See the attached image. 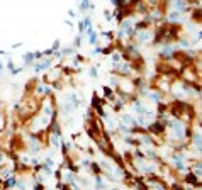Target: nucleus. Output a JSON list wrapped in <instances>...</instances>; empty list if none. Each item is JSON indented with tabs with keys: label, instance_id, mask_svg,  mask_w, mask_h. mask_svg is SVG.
<instances>
[{
	"label": "nucleus",
	"instance_id": "1",
	"mask_svg": "<svg viewBox=\"0 0 202 190\" xmlns=\"http://www.w3.org/2000/svg\"><path fill=\"white\" fill-rule=\"evenodd\" d=\"M136 39H138V42H148L151 39V34L146 32V29H141L138 34H136Z\"/></svg>",
	"mask_w": 202,
	"mask_h": 190
},
{
	"label": "nucleus",
	"instance_id": "2",
	"mask_svg": "<svg viewBox=\"0 0 202 190\" xmlns=\"http://www.w3.org/2000/svg\"><path fill=\"white\" fill-rule=\"evenodd\" d=\"M150 131L153 132V134H160V132L165 131V124L160 122V121H158V122H153V124L150 126Z\"/></svg>",
	"mask_w": 202,
	"mask_h": 190
},
{
	"label": "nucleus",
	"instance_id": "3",
	"mask_svg": "<svg viewBox=\"0 0 202 190\" xmlns=\"http://www.w3.org/2000/svg\"><path fill=\"white\" fill-rule=\"evenodd\" d=\"M48 66H51V60H44V61H41V63H34V71L39 73V71L46 70Z\"/></svg>",
	"mask_w": 202,
	"mask_h": 190
},
{
	"label": "nucleus",
	"instance_id": "4",
	"mask_svg": "<svg viewBox=\"0 0 202 190\" xmlns=\"http://www.w3.org/2000/svg\"><path fill=\"white\" fill-rule=\"evenodd\" d=\"M199 180L200 178L197 177L195 173H187L185 175V182H189V183H192V185H199Z\"/></svg>",
	"mask_w": 202,
	"mask_h": 190
},
{
	"label": "nucleus",
	"instance_id": "5",
	"mask_svg": "<svg viewBox=\"0 0 202 190\" xmlns=\"http://www.w3.org/2000/svg\"><path fill=\"white\" fill-rule=\"evenodd\" d=\"M88 42H90V44H93V46L99 42V41H97V32H95V31H92V32L88 34Z\"/></svg>",
	"mask_w": 202,
	"mask_h": 190
},
{
	"label": "nucleus",
	"instance_id": "6",
	"mask_svg": "<svg viewBox=\"0 0 202 190\" xmlns=\"http://www.w3.org/2000/svg\"><path fill=\"white\" fill-rule=\"evenodd\" d=\"M14 185H16V177H7V182L5 183H3V187H14Z\"/></svg>",
	"mask_w": 202,
	"mask_h": 190
},
{
	"label": "nucleus",
	"instance_id": "7",
	"mask_svg": "<svg viewBox=\"0 0 202 190\" xmlns=\"http://www.w3.org/2000/svg\"><path fill=\"white\" fill-rule=\"evenodd\" d=\"M34 61V56H32V53H26V56H24V64H31Z\"/></svg>",
	"mask_w": 202,
	"mask_h": 190
},
{
	"label": "nucleus",
	"instance_id": "8",
	"mask_svg": "<svg viewBox=\"0 0 202 190\" xmlns=\"http://www.w3.org/2000/svg\"><path fill=\"white\" fill-rule=\"evenodd\" d=\"M104 95H105L107 99H114V95H112V90H110L109 87H104Z\"/></svg>",
	"mask_w": 202,
	"mask_h": 190
},
{
	"label": "nucleus",
	"instance_id": "9",
	"mask_svg": "<svg viewBox=\"0 0 202 190\" xmlns=\"http://www.w3.org/2000/svg\"><path fill=\"white\" fill-rule=\"evenodd\" d=\"M90 168L95 171V175H100V166H99L97 163H92V165H90Z\"/></svg>",
	"mask_w": 202,
	"mask_h": 190
},
{
	"label": "nucleus",
	"instance_id": "10",
	"mask_svg": "<svg viewBox=\"0 0 202 190\" xmlns=\"http://www.w3.org/2000/svg\"><path fill=\"white\" fill-rule=\"evenodd\" d=\"M7 70H9V71H10V73H12V71H14V70H16V64H14V61H12V60H10V61H9V63H7Z\"/></svg>",
	"mask_w": 202,
	"mask_h": 190
},
{
	"label": "nucleus",
	"instance_id": "11",
	"mask_svg": "<svg viewBox=\"0 0 202 190\" xmlns=\"http://www.w3.org/2000/svg\"><path fill=\"white\" fill-rule=\"evenodd\" d=\"M71 53H73V48H63L61 49V55H71Z\"/></svg>",
	"mask_w": 202,
	"mask_h": 190
},
{
	"label": "nucleus",
	"instance_id": "12",
	"mask_svg": "<svg viewBox=\"0 0 202 190\" xmlns=\"http://www.w3.org/2000/svg\"><path fill=\"white\" fill-rule=\"evenodd\" d=\"M32 56H34V60H43V51H36V53H32Z\"/></svg>",
	"mask_w": 202,
	"mask_h": 190
},
{
	"label": "nucleus",
	"instance_id": "13",
	"mask_svg": "<svg viewBox=\"0 0 202 190\" xmlns=\"http://www.w3.org/2000/svg\"><path fill=\"white\" fill-rule=\"evenodd\" d=\"M85 22H83V20H80V22H78V31H80V32H85Z\"/></svg>",
	"mask_w": 202,
	"mask_h": 190
},
{
	"label": "nucleus",
	"instance_id": "14",
	"mask_svg": "<svg viewBox=\"0 0 202 190\" xmlns=\"http://www.w3.org/2000/svg\"><path fill=\"white\" fill-rule=\"evenodd\" d=\"M104 17H105V20H112V14L109 10H104Z\"/></svg>",
	"mask_w": 202,
	"mask_h": 190
},
{
	"label": "nucleus",
	"instance_id": "15",
	"mask_svg": "<svg viewBox=\"0 0 202 190\" xmlns=\"http://www.w3.org/2000/svg\"><path fill=\"white\" fill-rule=\"evenodd\" d=\"M90 77H92V78L97 77V66H92V68H90Z\"/></svg>",
	"mask_w": 202,
	"mask_h": 190
},
{
	"label": "nucleus",
	"instance_id": "16",
	"mask_svg": "<svg viewBox=\"0 0 202 190\" xmlns=\"http://www.w3.org/2000/svg\"><path fill=\"white\" fill-rule=\"evenodd\" d=\"M82 39H80V36H77V38H75V42H73V46H75V48H80V44H82Z\"/></svg>",
	"mask_w": 202,
	"mask_h": 190
},
{
	"label": "nucleus",
	"instance_id": "17",
	"mask_svg": "<svg viewBox=\"0 0 202 190\" xmlns=\"http://www.w3.org/2000/svg\"><path fill=\"white\" fill-rule=\"evenodd\" d=\"M53 55V49H46V51H43V56H51Z\"/></svg>",
	"mask_w": 202,
	"mask_h": 190
},
{
	"label": "nucleus",
	"instance_id": "18",
	"mask_svg": "<svg viewBox=\"0 0 202 190\" xmlns=\"http://www.w3.org/2000/svg\"><path fill=\"white\" fill-rule=\"evenodd\" d=\"M53 51H56V49H60V41H55V44H53Z\"/></svg>",
	"mask_w": 202,
	"mask_h": 190
},
{
	"label": "nucleus",
	"instance_id": "19",
	"mask_svg": "<svg viewBox=\"0 0 202 190\" xmlns=\"http://www.w3.org/2000/svg\"><path fill=\"white\" fill-rule=\"evenodd\" d=\"M68 15H70L71 19H75V17H77V14H75V10H68Z\"/></svg>",
	"mask_w": 202,
	"mask_h": 190
},
{
	"label": "nucleus",
	"instance_id": "20",
	"mask_svg": "<svg viewBox=\"0 0 202 190\" xmlns=\"http://www.w3.org/2000/svg\"><path fill=\"white\" fill-rule=\"evenodd\" d=\"M2 70H3V64H2V63H0V71H2Z\"/></svg>",
	"mask_w": 202,
	"mask_h": 190
},
{
	"label": "nucleus",
	"instance_id": "21",
	"mask_svg": "<svg viewBox=\"0 0 202 190\" xmlns=\"http://www.w3.org/2000/svg\"><path fill=\"white\" fill-rule=\"evenodd\" d=\"M0 75H2V71H0Z\"/></svg>",
	"mask_w": 202,
	"mask_h": 190
}]
</instances>
